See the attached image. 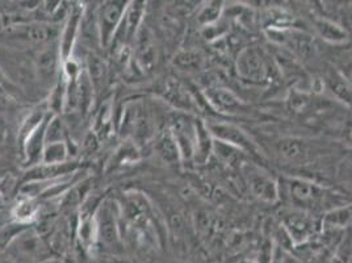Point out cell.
I'll return each instance as SVG.
<instances>
[{"label": "cell", "mask_w": 352, "mask_h": 263, "mask_svg": "<svg viewBox=\"0 0 352 263\" xmlns=\"http://www.w3.org/2000/svg\"><path fill=\"white\" fill-rule=\"evenodd\" d=\"M214 149V138L206 127V121H197V138H196V150L195 160L197 165H204L213 156Z\"/></svg>", "instance_id": "obj_25"}, {"label": "cell", "mask_w": 352, "mask_h": 263, "mask_svg": "<svg viewBox=\"0 0 352 263\" xmlns=\"http://www.w3.org/2000/svg\"><path fill=\"white\" fill-rule=\"evenodd\" d=\"M173 263H191V262H179V261H177V262H173Z\"/></svg>", "instance_id": "obj_48"}, {"label": "cell", "mask_w": 352, "mask_h": 263, "mask_svg": "<svg viewBox=\"0 0 352 263\" xmlns=\"http://www.w3.org/2000/svg\"><path fill=\"white\" fill-rule=\"evenodd\" d=\"M275 151L283 161L289 163H307L321 154L316 144L297 137L281 138L275 144Z\"/></svg>", "instance_id": "obj_17"}, {"label": "cell", "mask_w": 352, "mask_h": 263, "mask_svg": "<svg viewBox=\"0 0 352 263\" xmlns=\"http://www.w3.org/2000/svg\"><path fill=\"white\" fill-rule=\"evenodd\" d=\"M154 150L163 161L170 165L182 162L175 140L167 127L154 137Z\"/></svg>", "instance_id": "obj_24"}, {"label": "cell", "mask_w": 352, "mask_h": 263, "mask_svg": "<svg viewBox=\"0 0 352 263\" xmlns=\"http://www.w3.org/2000/svg\"><path fill=\"white\" fill-rule=\"evenodd\" d=\"M197 121L199 118L183 112H174L167 128L171 132L180 153L182 162H193L197 138Z\"/></svg>", "instance_id": "obj_8"}, {"label": "cell", "mask_w": 352, "mask_h": 263, "mask_svg": "<svg viewBox=\"0 0 352 263\" xmlns=\"http://www.w3.org/2000/svg\"><path fill=\"white\" fill-rule=\"evenodd\" d=\"M10 140V129L6 124V121L0 117V153L4 151Z\"/></svg>", "instance_id": "obj_42"}, {"label": "cell", "mask_w": 352, "mask_h": 263, "mask_svg": "<svg viewBox=\"0 0 352 263\" xmlns=\"http://www.w3.org/2000/svg\"><path fill=\"white\" fill-rule=\"evenodd\" d=\"M43 263H62L59 262V261H57V260H54V258H52V260H49V261H45V262Z\"/></svg>", "instance_id": "obj_46"}, {"label": "cell", "mask_w": 352, "mask_h": 263, "mask_svg": "<svg viewBox=\"0 0 352 263\" xmlns=\"http://www.w3.org/2000/svg\"><path fill=\"white\" fill-rule=\"evenodd\" d=\"M92 132L96 134V137L100 141L107 140L112 134V132H113V103H112V98L107 99L102 104L99 112L96 114V117H95V124H94Z\"/></svg>", "instance_id": "obj_29"}, {"label": "cell", "mask_w": 352, "mask_h": 263, "mask_svg": "<svg viewBox=\"0 0 352 263\" xmlns=\"http://www.w3.org/2000/svg\"><path fill=\"white\" fill-rule=\"evenodd\" d=\"M154 94L162 102L173 107L175 112L193 115L199 109V103L191 91L175 76H166L161 79L154 86Z\"/></svg>", "instance_id": "obj_9"}, {"label": "cell", "mask_w": 352, "mask_h": 263, "mask_svg": "<svg viewBox=\"0 0 352 263\" xmlns=\"http://www.w3.org/2000/svg\"><path fill=\"white\" fill-rule=\"evenodd\" d=\"M262 24H263L264 30H294L296 17L294 14H291L284 8L272 7L264 12L262 16Z\"/></svg>", "instance_id": "obj_27"}, {"label": "cell", "mask_w": 352, "mask_h": 263, "mask_svg": "<svg viewBox=\"0 0 352 263\" xmlns=\"http://www.w3.org/2000/svg\"><path fill=\"white\" fill-rule=\"evenodd\" d=\"M132 59L140 73H150L160 61V45L150 27L142 25L132 46Z\"/></svg>", "instance_id": "obj_11"}, {"label": "cell", "mask_w": 352, "mask_h": 263, "mask_svg": "<svg viewBox=\"0 0 352 263\" xmlns=\"http://www.w3.org/2000/svg\"><path fill=\"white\" fill-rule=\"evenodd\" d=\"M63 79L66 82L63 112L67 115L86 116L91 111L96 94L85 69H82V72L73 78Z\"/></svg>", "instance_id": "obj_7"}, {"label": "cell", "mask_w": 352, "mask_h": 263, "mask_svg": "<svg viewBox=\"0 0 352 263\" xmlns=\"http://www.w3.org/2000/svg\"><path fill=\"white\" fill-rule=\"evenodd\" d=\"M146 14V3L145 1H129L126 11L122 17V21L118 27V33L115 36L112 49L115 52L121 49H132L133 43L137 37V33L144 25Z\"/></svg>", "instance_id": "obj_12"}, {"label": "cell", "mask_w": 352, "mask_h": 263, "mask_svg": "<svg viewBox=\"0 0 352 263\" xmlns=\"http://www.w3.org/2000/svg\"><path fill=\"white\" fill-rule=\"evenodd\" d=\"M280 224L289 235L294 248L314 240L322 232L321 218L297 208L284 211L280 218Z\"/></svg>", "instance_id": "obj_5"}, {"label": "cell", "mask_w": 352, "mask_h": 263, "mask_svg": "<svg viewBox=\"0 0 352 263\" xmlns=\"http://www.w3.org/2000/svg\"><path fill=\"white\" fill-rule=\"evenodd\" d=\"M235 69L238 76L250 85H265L272 81L275 67L271 57L258 46H249L239 52Z\"/></svg>", "instance_id": "obj_4"}, {"label": "cell", "mask_w": 352, "mask_h": 263, "mask_svg": "<svg viewBox=\"0 0 352 263\" xmlns=\"http://www.w3.org/2000/svg\"><path fill=\"white\" fill-rule=\"evenodd\" d=\"M138 156H140V147H137L131 140H125L118 147V150L112 154V158L108 165L111 169L121 167L124 165L135 161L138 158Z\"/></svg>", "instance_id": "obj_32"}, {"label": "cell", "mask_w": 352, "mask_h": 263, "mask_svg": "<svg viewBox=\"0 0 352 263\" xmlns=\"http://www.w3.org/2000/svg\"><path fill=\"white\" fill-rule=\"evenodd\" d=\"M14 92L12 83L7 79V76L0 70V95H11Z\"/></svg>", "instance_id": "obj_43"}, {"label": "cell", "mask_w": 352, "mask_h": 263, "mask_svg": "<svg viewBox=\"0 0 352 263\" xmlns=\"http://www.w3.org/2000/svg\"><path fill=\"white\" fill-rule=\"evenodd\" d=\"M120 131L137 147L157 136L154 120L141 101L126 103L120 117Z\"/></svg>", "instance_id": "obj_3"}, {"label": "cell", "mask_w": 352, "mask_h": 263, "mask_svg": "<svg viewBox=\"0 0 352 263\" xmlns=\"http://www.w3.org/2000/svg\"><path fill=\"white\" fill-rule=\"evenodd\" d=\"M111 263H132L129 262V261H126V260H124V258H116V260H113Z\"/></svg>", "instance_id": "obj_45"}, {"label": "cell", "mask_w": 352, "mask_h": 263, "mask_svg": "<svg viewBox=\"0 0 352 263\" xmlns=\"http://www.w3.org/2000/svg\"><path fill=\"white\" fill-rule=\"evenodd\" d=\"M337 72L352 86V57L346 56L339 61Z\"/></svg>", "instance_id": "obj_39"}, {"label": "cell", "mask_w": 352, "mask_h": 263, "mask_svg": "<svg viewBox=\"0 0 352 263\" xmlns=\"http://www.w3.org/2000/svg\"><path fill=\"white\" fill-rule=\"evenodd\" d=\"M206 127L219 143L235 147L243 154H258V147L243 129L226 121H206Z\"/></svg>", "instance_id": "obj_13"}, {"label": "cell", "mask_w": 352, "mask_h": 263, "mask_svg": "<svg viewBox=\"0 0 352 263\" xmlns=\"http://www.w3.org/2000/svg\"><path fill=\"white\" fill-rule=\"evenodd\" d=\"M49 112H50L49 109L34 108L27 116L24 117V120L20 124L19 132H17V144L20 149L24 145V143L27 141V138L30 137V134L36 131L38 128V125L44 121L45 117Z\"/></svg>", "instance_id": "obj_31"}, {"label": "cell", "mask_w": 352, "mask_h": 263, "mask_svg": "<svg viewBox=\"0 0 352 263\" xmlns=\"http://www.w3.org/2000/svg\"><path fill=\"white\" fill-rule=\"evenodd\" d=\"M342 141L346 147H352V116L344 121L343 132H342Z\"/></svg>", "instance_id": "obj_41"}, {"label": "cell", "mask_w": 352, "mask_h": 263, "mask_svg": "<svg viewBox=\"0 0 352 263\" xmlns=\"http://www.w3.org/2000/svg\"><path fill=\"white\" fill-rule=\"evenodd\" d=\"M28 228H30V225L20 224L14 220H10L8 222L3 224L0 227V253L6 251L8 246L15 241L16 237L20 235Z\"/></svg>", "instance_id": "obj_36"}, {"label": "cell", "mask_w": 352, "mask_h": 263, "mask_svg": "<svg viewBox=\"0 0 352 263\" xmlns=\"http://www.w3.org/2000/svg\"><path fill=\"white\" fill-rule=\"evenodd\" d=\"M0 263H17L16 262L15 258L11 255V254H8L7 251H1L0 253Z\"/></svg>", "instance_id": "obj_44"}, {"label": "cell", "mask_w": 352, "mask_h": 263, "mask_svg": "<svg viewBox=\"0 0 352 263\" xmlns=\"http://www.w3.org/2000/svg\"><path fill=\"white\" fill-rule=\"evenodd\" d=\"M250 192L263 203H276L280 199L279 183L262 169L246 163L243 166Z\"/></svg>", "instance_id": "obj_15"}, {"label": "cell", "mask_w": 352, "mask_h": 263, "mask_svg": "<svg viewBox=\"0 0 352 263\" xmlns=\"http://www.w3.org/2000/svg\"><path fill=\"white\" fill-rule=\"evenodd\" d=\"M17 263H43L52 260L49 242L36 229H25L6 250Z\"/></svg>", "instance_id": "obj_6"}, {"label": "cell", "mask_w": 352, "mask_h": 263, "mask_svg": "<svg viewBox=\"0 0 352 263\" xmlns=\"http://www.w3.org/2000/svg\"><path fill=\"white\" fill-rule=\"evenodd\" d=\"M321 222L322 229L344 232V229L352 222V205H340L326 212L321 218Z\"/></svg>", "instance_id": "obj_26"}, {"label": "cell", "mask_w": 352, "mask_h": 263, "mask_svg": "<svg viewBox=\"0 0 352 263\" xmlns=\"http://www.w3.org/2000/svg\"><path fill=\"white\" fill-rule=\"evenodd\" d=\"M1 108H3V105H1V103H0V112H1Z\"/></svg>", "instance_id": "obj_47"}, {"label": "cell", "mask_w": 352, "mask_h": 263, "mask_svg": "<svg viewBox=\"0 0 352 263\" xmlns=\"http://www.w3.org/2000/svg\"><path fill=\"white\" fill-rule=\"evenodd\" d=\"M313 23L317 34L329 44L342 45L350 40L349 32L330 19L316 17Z\"/></svg>", "instance_id": "obj_22"}, {"label": "cell", "mask_w": 352, "mask_h": 263, "mask_svg": "<svg viewBox=\"0 0 352 263\" xmlns=\"http://www.w3.org/2000/svg\"><path fill=\"white\" fill-rule=\"evenodd\" d=\"M128 4L129 1L124 0H108L96 6V21L100 48L109 49L113 44L115 36L118 33Z\"/></svg>", "instance_id": "obj_10"}, {"label": "cell", "mask_w": 352, "mask_h": 263, "mask_svg": "<svg viewBox=\"0 0 352 263\" xmlns=\"http://www.w3.org/2000/svg\"><path fill=\"white\" fill-rule=\"evenodd\" d=\"M173 65L180 72L197 73L204 67L206 59L200 52L187 49L176 53L175 57L173 59Z\"/></svg>", "instance_id": "obj_30"}, {"label": "cell", "mask_w": 352, "mask_h": 263, "mask_svg": "<svg viewBox=\"0 0 352 263\" xmlns=\"http://www.w3.org/2000/svg\"><path fill=\"white\" fill-rule=\"evenodd\" d=\"M283 192H285V196L292 208L305 211L316 216L317 212H323L324 215L337 207L346 204L340 195L334 191L329 190L309 179L297 176L285 178L283 180L280 195Z\"/></svg>", "instance_id": "obj_1"}, {"label": "cell", "mask_w": 352, "mask_h": 263, "mask_svg": "<svg viewBox=\"0 0 352 263\" xmlns=\"http://www.w3.org/2000/svg\"><path fill=\"white\" fill-rule=\"evenodd\" d=\"M85 14L83 4H74L70 7L69 15L65 20V25L60 28L58 39L59 53L62 62L73 59L74 49L80 34L82 19Z\"/></svg>", "instance_id": "obj_16"}, {"label": "cell", "mask_w": 352, "mask_h": 263, "mask_svg": "<svg viewBox=\"0 0 352 263\" xmlns=\"http://www.w3.org/2000/svg\"><path fill=\"white\" fill-rule=\"evenodd\" d=\"M337 178L338 180L349 187L352 189V162L351 161H343L337 170Z\"/></svg>", "instance_id": "obj_38"}, {"label": "cell", "mask_w": 352, "mask_h": 263, "mask_svg": "<svg viewBox=\"0 0 352 263\" xmlns=\"http://www.w3.org/2000/svg\"><path fill=\"white\" fill-rule=\"evenodd\" d=\"M40 211H41V205L38 199L20 196V200L16 203L11 211V219L20 224L30 225V222L40 218Z\"/></svg>", "instance_id": "obj_28"}, {"label": "cell", "mask_w": 352, "mask_h": 263, "mask_svg": "<svg viewBox=\"0 0 352 263\" xmlns=\"http://www.w3.org/2000/svg\"><path fill=\"white\" fill-rule=\"evenodd\" d=\"M287 104H288V108L296 115H305L310 112L314 101L307 91L301 88H294L288 95Z\"/></svg>", "instance_id": "obj_34"}, {"label": "cell", "mask_w": 352, "mask_h": 263, "mask_svg": "<svg viewBox=\"0 0 352 263\" xmlns=\"http://www.w3.org/2000/svg\"><path fill=\"white\" fill-rule=\"evenodd\" d=\"M95 224L98 232V244H102L109 250H116L121 244V234L118 227V212L115 204L109 200H104L99 205Z\"/></svg>", "instance_id": "obj_14"}, {"label": "cell", "mask_w": 352, "mask_h": 263, "mask_svg": "<svg viewBox=\"0 0 352 263\" xmlns=\"http://www.w3.org/2000/svg\"><path fill=\"white\" fill-rule=\"evenodd\" d=\"M80 170V163L76 161L65 162L58 165H46L40 163L37 166L30 167L23 178V183L28 182H40L58 179L62 176H73Z\"/></svg>", "instance_id": "obj_20"}, {"label": "cell", "mask_w": 352, "mask_h": 263, "mask_svg": "<svg viewBox=\"0 0 352 263\" xmlns=\"http://www.w3.org/2000/svg\"><path fill=\"white\" fill-rule=\"evenodd\" d=\"M204 99L213 109L225 115H236L242 112L246 105L234 91L220 86L206 88Z\"/></svg>", "instance_id": "obj_19"}, {"label": "cell", "mask_w": 352, "mask_h": 263, "mask_svg": "<svg viewBox=\"0 0 352 263\" xmlns=\"http://www.w3.org/2000/svg\"><path fill=\"white\" fill-rule=\"evenodd\" d=\"M275 253L279 258L280 263H305L301 258H298L292 251L281 250V249H275Z\"/></svg>", "instance_id": "obj_40"}, {"label": "cell", "mask_w": 352, "mask_h": 263, "mask_svg": "<svg viewBox=\"0 0 352 263\" xmlns=\"http://www.w3.org/2000/svg\"><path fill=\"white\" fill-rule=\"evenodd\" d=\"M50 143H67L69 128L60 115H53L46 128V144Z\"/></svg>", "instance_id": "obj_35"}, {"label": "cell", "mask_w": 352, "mask_h": 263, "mask_svg": "<svg viewBox=\"0 0 352 263\" xmlns=\"http://www.w3.org/2000/svg\"><path fill=\"white\" fill-rule=\"evenodd\" d=\"M60 34L57 24H52L41 20L21 21L8 25L0 30V43L19 48H30L53 44Z\"/></svg>", "instance_id": "obj_2"}, {"label": "cell", "mask_w": 352, "mask_h": 263, "mask_svg": "<svg viewBox=\"0 0 352 263\" xmlns=\"http://www.w3.org/2000/svg\"><path fill=\"white\" fill-rule=\"evenodd\" d=\"M223 15V6L219 1H209L203 6L197 14V21L201 27H209L220 21L221 16Z\"/></svg>", "instance_id": "obj_37"}, {"label": "cell", "mask_w": 352, "mask_h": 263, "mask_svg": "<svg viewBox=\"0 0 352 263\" xmlns=\"http://www.w3.org/2000/svg\"><path fill=\"white\" fill-rule=\"evenodd\" d=\"M85 72L88 75L96 96L103 91L108 82V65L98 53L89 52L86 56Z\"/></svg>", "instance_id": "obj_21"}, {"label": "cell", "mask_w": 352, "mask_h": 263, "mask_svg": "<svg viewBox=\"0 0 352 263\" xmlns=\"http://www.w3.org/2000/svg\"><path fill=\"white\" fill-rule=\"evenodd\" d=\"M323 86L333 94L337 102L352 108V86L336 70H330L323 79Z\"/></svg>", "instance_id": "obj_23"}, {"label": "cell", "mask_w": 352, "mask_h": 263, "mask_svg": "<svg viewBox=\"0 0 352 263\" xmlns=\"http://www.w3.org/2000/svg\"><path fill=\"white\" fill-rule=\"evenodd\" d=\"M63 62L59 53L58 43L46 45L40 49L36 57V72L43 85H53L59 81Z\"/></svg>", "instance_id": "obj_18"}, {"label": "cell", "mask_w": 352, "mask_h": 263, "mask_svg": "<svg viewBox=\"0 0 352 263\" xmlns=\"http://www.w3.org/2000/svg\"><path fill=\"white\" fill-rule=\"evenodd\" d=\"M70 160V145L67 143H50L46 144L43 153L41 163L46 165H58Z\"/></svg>", "instance_id": "obj_33"}]
</instances>
